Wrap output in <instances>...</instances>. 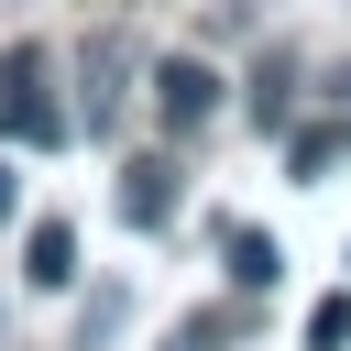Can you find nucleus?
Wrapping results in <instances>:
<instances>
[{"label": "nucleus", "mask_w": 351, "mask_h": 351, "mask_svg": "<svg viewBox=\"0 0 351 351\" xmlns=\"http://www.w3.org/2000/svg\"><path fill=\"white\" fill-rule=\"evenodd\" d=\"M219 263H230V285H274V274H285L274 230H230V241H219Z\"/></svg>", "instance_id": "5"}, {"label": "nucleus", "mask_w": 351, "mask_h": 351, "mask_svg": "<svg viewBox=\"0 0 351 351\" xmlns=\"http://www.w3.org/2000/svg\"><path fill=\"white\" fill-rule=\"evenodd\" d=\"M0 143H66V110L44 99V55L33 44L0 55Z\"/></svg>", "instance_id": "1"}, {"label": "nucleus", "mask_w": 351, "mask_h": 351, "mask_svg": "<svg viewBox=\"0 0 351 351\" xmlns=\"http://www.w3.org/2000/svg\"><path fill=\"white\" fill-rule=\"evenodd\" d=\"M329 88H340V121H351V66H340V77H329Z\"/></svg>", "instance_id": "10"}, {"label": "nucleus", "mask_w": 351, "mask_h": 351, "mask_svg": "<svg viewBox=\"0 0 351 351\" xmlns=\"http://www.w3.org/2000/svg\"><path fill=\"white\" fill-rule=\"evenodd\" d=\"M307 351H351V296H318L307 307Z\"/></svg>", "instance_id": "7"}, {"label": "nucleus", "mask_w": 351, "mask_h": 351, "mask_svg": "<svg viewBox=\"0 0 351 351\" xmlns=\"http://www.w3.org/2000/svg\"><path fill=\"white\" fill-rule=\"evenodd\" d=\"M22 274H33V285H77V230H66V219H44V230L22 241Z\"/></svg>", "instance_id": "4"}, {"label": "nucleus", "mask_w": 351, "mask_h": 351, "mask_svg": "<svg viewBox=\"0 0 351 351\" xmlns=\"http://www.w3.org/2000/svg\"><path fill=\"white\" fill-rule=\"evenodd\" d=\"M11 208H22V176H11V165H0V219H11Z\"/></svg>", "instance_id": "9"}, {"label": "nucleus", "mask_w": 351, "mask_h": 351, "mask_svg": "<svg viewBox=\"0 0 351 351\" xmlns=\"http://www.w3.org/2000/svg\"><path fill=\"white\" fill-rule=\"evenodd\" d=\"M154 110H165V132H197V121L219 110V77H208L197 55H165V66H154Z\"/></svg>", "instance_id": "2"}, {"label": "nucleus", "mask_w": 351, "mask_h": 351, "mask_svg": "<svg viewBox=\"0 0 351 351\" xmlns=\"http://www.w3.org/2000/svg\"><path fill=\"white\" fill-rule=\"evenodd\" d=\"M252 121H263V132H285V66H263V77H252Z\"/></svg>", "instance_id": "8"}, {"label": "nucleus", "mask_w": 351, "mask_h": 351, "mask_svg": "<svg viewBox=\"0 0 351 351\" xmlns=\"http://www.w3.org/2000/svg\"><path fill=\"white\" fill-rule=\"evenodd\" d=\"M110 77H121V44H88V132L121 121V88H110Z\"/></svg>", "instance_id": "6"}, {"label": "nucleus", "mask_w": 351, "mask_h": 351, "mask_svg": "<svg viewBox=\"0 0 351 351\" xmlns=\"http://www.w3.org/2000/svg\"><path fill=\"white\" fill-rule=\"evenodd\" d=\"M165 208H176V165H132L121 176V219L132 230H165Z\"/></svg>", "instance_id": "3"}]
</instances>
